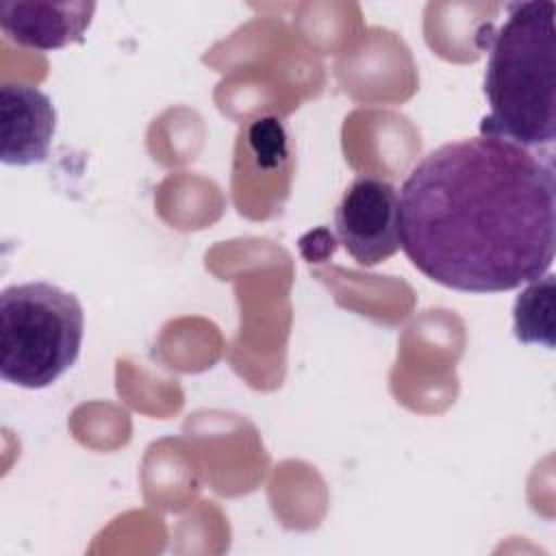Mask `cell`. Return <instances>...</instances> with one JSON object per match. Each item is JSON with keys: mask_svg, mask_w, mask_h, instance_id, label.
<instances>
[{"mask_svg": "<svg viewBox=\"0 0 556 556\" xmlns=\"http://www.w3.org/2000/svg\"><path fill=\"white\" fill-rule=\"evenodd\" d=\"M400 241L415 269L463 293L545 276L556 243L552 152L484 135L434 148L400 189Z\"/></svg>", "mask_w": 556, "mask_h": 556, "instance_id": "cell-1", "label": "cell"}, {"mask_svg": "<svg viewBox=\"0 0 556 556\" xmlns=\"http://www.w3.org/2000/svg\"><path fill=\"white\" fill-rule=\"evenodd\" d=\"M556 4L510 2L500 26H482L476 41L486 50L484 98L489 113L480 135L528 150L556 139Z\"/></svg>", "mask_w": 556, "mask_h": 556, "instance_id": "cell-2", "label": "cell"}, {"mask_svg": "<svg viewBox=\"0 0 556 556\" xmlns=\"http://www.w3.org/2000/svg\"><path fill=\"white\" fill-rule=\"evenodd\" d=\"M85 313L52 282L11 285L0 293V376L22 389H46L78 358Z\"/></svg>", "mask_w": 556, "mask_h": 556, "instance_id": "cell-3", "label": "cell"}, {"mask_svg": "<svg viewBox=\"0 0 556 556\" xmlns=\"http://www.w3.org/2000/svg\"><path fill=\"white\" fill-rule=\"evenodd\" d=\"M341 245L363 267L391 258L400 248V193L378 176H356L334 211Z\"/></svg>", "mask_w": 556, "mask_h": 556, "instance_id": "cell-4", "label": "cell"}, {"mask_svg": "<svg viewBox=\"0 0 556 556\" xmlns=\"http://www.w3.org/2000/svg\"><path fill=\"white\" fill-rule=\"evenodd\" d=\"M56 111L41 89L4 83L0 87V159L4 165H35L50 154Z\"/></svg>", "mask_w": 556, "mask_h": 556, "instance_id": "cell-5", "label": "cell"}, {"mask_svg": "<svg viewBox=\"0 0 556 556\" xmlns=\"http://www.w3.org/2000/svg\"><path fill=\"white\" fill-rule=\"evenodd\" d=\"M96 4L85 0H7L0 2V28L22 48L41 52L80 43L91 24Z\"/></svg>", "mask_w": 556, "mask_h": 556, "instance_id": "cell-6", "label": "cell"}, {"mask_svg": "<svg viewBox=\"0 0 556 556\" xmlns=\"http://www.w3.org/2000/svg\"><path fill=\"white\" fill-rule=\"evenodd\" d=\"M528 287L515 300V337L521 343H541L554 348V276L526 282Z\"/></svg>", "mask_w": 556, "mask_h": 556, "instance_id": "cell-7", "label": "cell"}, {"mask_svg": "<svg viewBox=\"0 0 556 556\" xmlns=\"http://www.w3.org/2000/svg\"><path fill=\"white\" fill-rule=\"evenodd\" d=\"M285 130L274 117L256 119L250 128V146L254 154L267 165H276L285 156Z\"/></svg>", "mask_w": 556, "mask_h": 556, "instance_id": "cell-8", "label": "cell"}]
</instances>
